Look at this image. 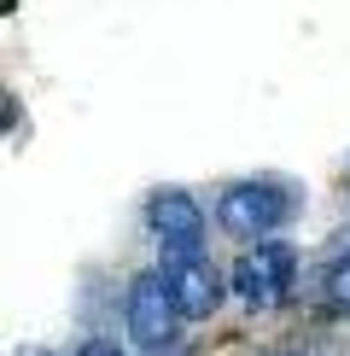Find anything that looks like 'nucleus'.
Here are the masks:
<instances>
[{
	"mask_svg": "<svg viewBox=\"0 0 350 356\" xmlns=\"http://www.w3.org/2000/svg\"><path fill=\"white\" fill-rule=\"evenodd\" d=\"M228 286H233V298L245 309H281L292 292H298V257H292L286 245H274V240H257L240 263H233Z\"/></svg>",
	"mask_w": 350,
	"mask_h": 356,
	"instance_id": "obj_1",
	"label": "nucleus"
},
{
	"mask_svg": "<svg viewBox=\"0 0 350 356\" xmlns=\"http://www.w3.org/2000/svg\"><path fill=\"white\" fill-rule=\"evenodd\" d=\"M292 216V193L281 181H233L222 199H216V222L233 234V240H262Z\"/></svg>",
	"mask_w": 350,
	"mask_h": 356,
	"instance_id": "obj_2",
	"label": "nucleus"
},
{
	"mask_svg": "<svg viewBox=\"0 0 350 356\" xmlns=\"http://www.w3.org/2000/svg\"><path fill=\"white\" fill-rule=\"evenodd\" d=\"M146 228H152V240H158L164 257H199V251H204V211H199V199H187L181 187L152 193V204H146Z\"/></svg>",
	"mask_w": 350,
	"mask_h": 356,
	"instance_id": "obj_3",
	"label": "nucleus"
},
{
	"mask_svg": "<svg viewBox=\"0 0 350 356\" xmlns=\"http://www.w3.org/2000/svg\"><path fill=\"white\" fill-rule=\"evenodd\" d=\"M175 321H181V304H175L164 269L140 275L135 286H128V333H135L146 350H164V345H175Z\"/></svg>",
	"mask_w": 350,
	"mask_h": 356,
	"instance_id": "obj_4",
	"label": "nucleus"
},
{
	"mask_svg": "<svg viewBox=\"0 0 350 356\" xmlns=\"http://www.w3.org/2000/svg\"><path fill=\"white\" fill-rule=\"evenodd\" d=\"M164 280H169V292H175V304H181L187 321H204L222 304V275L204 257H164Z\"/></svg>",
	"mask_w": 350,
	"mask_h": 356,
	"instance_id": "obj_5",
	"label": "nucleus"
},
{
	"mask_svg": "<svg viewBox=\"0 0 350 356\" xmlns=\"http://www.w3.org/2000/svg\"><path fill=\"white\" fill-rule=\"evenodd\" d=\"M321 309L327 316H350V257H339L321 275Z\"/></svg>",
	"mask_w": 350,
	"mask_h": 356,
	"instance_id": "obj_6",
	"label": "nucleus"
},
{
	"mask_svg": "<svg viewBox=\"0 0 350 356\" xmlns=\"http://www.w3.org/2000/svg\"><path fill=\"white\" fill-rule=\"evenodd\" d=\"M76 356H123V350H117V345H106V339H94V345H82Z\"/></svg>",
	"mask_w": 350,
	"mask_h": 356,
	"instance_id": "obj_7",
	"label": "nucleus"
},
{
	"mask_svg": "<svg viewBox=\"0 0 350 356\" xmlns=\"http://www.w3.org/2000/svg\"><path fill=\"white\" fill-rule=\"evenodd\" d=\"M269 356H315V350H303V345H292V350H269Z\"/></svg>",
	"mask_w": 350,
	"mask_h": 356,
	"instance_id": "obj_8",
	"label": "nucleus"
}]
</instances>
